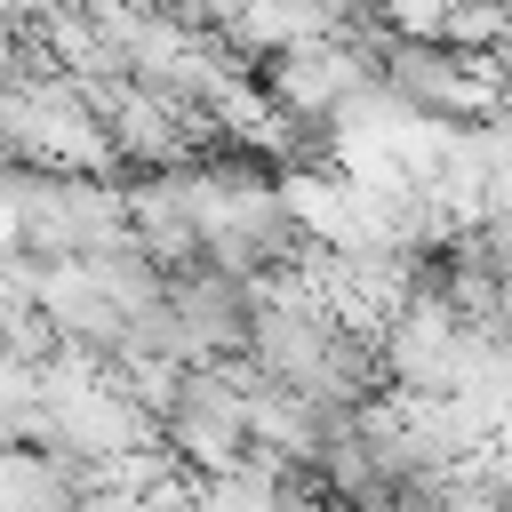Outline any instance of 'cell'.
Instances as JSON below:
<instances>
[{"mask_svg": "<svg viewBox=\"0 0 512 512\" xmlns=\"http://www.w3.org/2000/svg\"><path fill=\"white\" fill-rule=\"evenodd\" d=\"M160 448L192 472V480H216L232 464L256 456L248 440V376L224 360V368H184L176 392L160 400Z\"/></svg>", "mask_w": 512, "mask_h": 512, "instance_id": "cell-1", "label": "cell"}]
</instances>
